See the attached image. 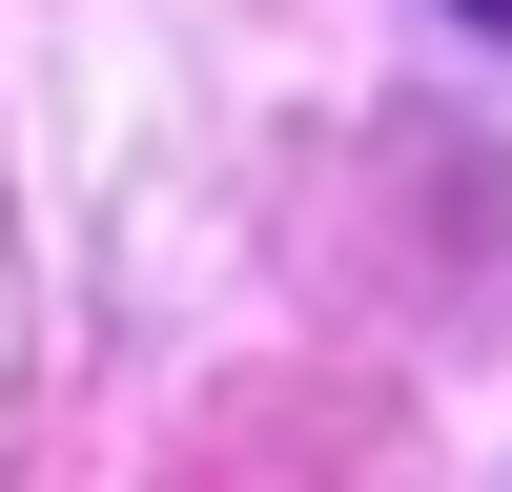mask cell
<instances>
[{"label": "cell", "mask_w": 512, "mask_h": 492, "mask_svg": "<svg viewBox=\"0 0 512 492\" xmlns=\"http://www.w3.org/2000/svg\"><path fill=\"white\" fill-rule=\"evenodd\" d=\"M451 21H492V41H512V0H451Z\"/></svg>", "instance_id": "1"}]
</instances>
